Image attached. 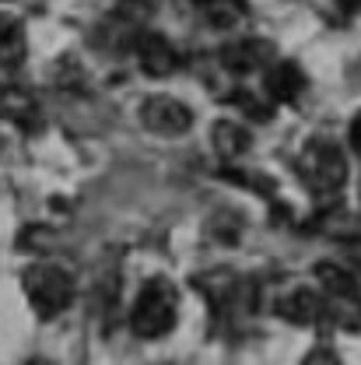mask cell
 Segmentation results:
<instances>
[{
    "mask_svg": "<svg viewBox=\"0 0 361 365\" xmlns=\"http://www.w3.org/2000/svg\"><path fill=\"white\" fill-rule=\"evenodd\" d=\"M200 11L214 29H235V25L246 21V4L242 0H200Z\"/></svg>",
    "mask_w": 361,
    "mask_h": 365,
    "instance_id": "cell-13",
    "label": "cell"
},
{
    "mask_svg": "<svg viewBox=\"0 0 361 365\" xmlns=\"http://www.w3.org/2000/svg\"><path fill=\"white\" fill-rule=\"evenodd\" d=\"M316 277H319V284H323L326 295H351V292H358L355 274H347L344 267H337V264H319Z\"/></svg>",
    "mask_w": 361,
    "mask_h": 365,
    "instance_id": "cell-14",
    "label": "cell"
},
{
    "mask_svg": "<svg viewBox=\"0 0 361 365\" xmlns=\"http://www.w3.org/2000/svg\"><path fill=\"white\" fill-rule=\"evenodd\" d=\"M231 102H235L246 116H253V120H271V106H267L260 95H253V91H235Z\"/></svg>",
    "mask_w": 361,
    "mask_h": 365,
    "instance_id": "cell-15",
    "label": "cell"
},
{
    "mask_svg": "<svg viewBox=\"0 0 361 365\" xmlns=\"http://www.w3.org/2000/svg\"><path fill=\"white\" fill-rule=\"evenodd\" d=\"M333 4H337V7L344 11V14H355V11L361 7V0H333Z\"/></svg>",
    "mask_w": 361,
    "mask_h": 365,
    "instance_id": "cell-18",
    "label": "cell"
},
{
    "mask_svg": "<svg viewBox=\"0 0 361 365\" xmlns=\"http://www.w3.org/2000/svg\"><path fill=\"white\" fill-rule=\"evenodd\" d=\"M25 295L39 317H60L74 302V277L56 264H36L25 271Z\"/></svg>",
    "mask_w": 361,
    "mask_h": 365,
    "instance_id": "cell-2",
    "label": "cell"
},
{
    "mask_svg": "<svg viewBox=\"0 0 361 365\" xmlns=\"http://www.w3.org/2000/svg\"><path fill=\"white\" fill-rule=\"evenodd\" d=\"M351 148L361 155V113L355 116V123H351Z\"/></svg>",
    "mask_w": 361,
    "mask_h": 365,
    "instance_id": "cell-17",
    "label": "cell"
},
{
    "mask_svg": "<svg viewBox=\"0 0 361 365\" xmlns=\"http://www.w3.org/2000/svg\"><path fill=\"white\" fill-rule=\"evenodd\" d=\"M271 56V46L260 43V39H242V43H231L221 49V63L231 74H249V71H260Z\"/></svg>",
    "mask_w": 361,
    "mask_h": 365,
    "instance_id": "cell-8",
    "label": "cell"
},
{
    "mask_svg": "<svg viewBox=\"0 0 361 365\" xmlns=\"http://www.w3.org/2000/svg\"><path fill=\"white\" fill-rule=\"evenodd\" d=\"M302 365H340V359H337L330 348H313V351L305 355V362Z\"/></svg>",
    "mask_w": 361,
    "mask_h": 365,
    "instance_id": "cell-16",
    "label": "cell"
},
{
    "mask_svg": "<svg viewBox=\"0 0 361 365\" xmlns=\"http://www.w3.org/2000/svg\"><path fill=\"white\" fill-rule=\"evenodd\" d=\"M176 309H179V299H176V288L162 277L147 281L140 288L134 302V313H130V327H134L137 337L144 341H155V337H165L172 327H176Z\"/></svg>",
    "mask_w": 361,
    "mask_h": 365,
    "instance_id": "cell-1",
    "label": "cell"
},
{
    "mask_svg": "<svg viewBox=\"0 0 361 365\" xmlns=\"http://www.w3.org/2000/svg\"><path fill=\"white\" fill-rule=\"evenodd\" d=\"M25 60V32L11 14H0V63L18 67Z\"/></svg>",
    "mask_w": 361,
    "mask_h": 365,
    "instance_id": "cell-12",
    "label": "cell"
},
{
    "mask_svg": "<svg viewBox=\"0 0 361 365\" xmlns=\"http://www.w3.org/2000/svg\"><path fill=\"white\" fill-rule=\"evenodd\" d=\"M326 319H333L340 330L358 334L361 330V295L358 292H351V295H326Z\"/></svg>",
    "mask_w": 361,
    "mask_h": 365,
    "instance_id": "cell-11",
    "label": "cell"
},
{
    "mask_svg": "<svg viewBox=\"0 0 361 365\" xmlns=\"http://www.w3.org/2000/svg\"><path fill=\"white\" fill-rule=\"evenodd\" d=\"M302 176L305 182L323 193V197H330V193H337L344 180H347V158H344V151H340V144H333V140H309L305 144V151H302Z\"/></svg>",
    "mask_w": 361,
    "mask_h": 365,
    "instance_id": "cell-3",
    "label": "cell"
},
{
    "mask_svg": "<svg viewBox=\"0 0 361 365\" xmlns=\"http://www.w3.org/2000/svg\"><path fill=\"white\" fill-rule=\"evenodd\" d=\"M277 313H281V319H288L295 327H309V323L326 317V299L319 292H313V288H295V292H288L281 299Z\"/></svg>",
    "mask_w": 361,
    "mask_h": 365,
    "instance_id": "cell-6",
    "label": "cell"
},
{
    "mask_svg": "<svg viewBox=\"0 0 361 365\" xmlns=\"http://www.w3.org/2000/svg\"><path fill=\"white\" fill-rule=\"evenodd\" d=\"M140 120H144L147 130H155V134H162V137H179L193 127L189 106H182L179 98H172V95H155V98H147V102L140 106Z\"/></svg>",
    "mask_w": 361,
    "mask_h": 365,
    "instance_id": "cell-4",
    "label": "cell"
},
{
    "mask_svg": "<svg viewBox=\"0 0 361 365\" xmlns=\"http://www.w3.org/2000/svg\"><path fill=\"white\" fill-rule=\"evenodd\" d=\"M211 144H214V151L221 158L231 162V158H239V155L249 151V130L242 123H235V120H218L214 130H211Z\"/></svg>",
    "mask_w": 361,
    "mask_h": 365,
    "instance_id": "cell-10",
    "label": "cell"
},
{
    "mask_svg": "<svg viewBox=\"0 0 361 365\" xmlns=\"http://www.w3.org/2000/svg\"><path fill=\"white\" fill-rule=\"evenodd\" d=\"M302 91H305V74H302L298 63L277 60L271 71H267V95H271L273 102H295Z\"/></svg>",
    "mask_w": 361,
    "mask_h": 365,
    "instance_id": "cell-7",
    "label": "cell"
},
{
    "mask_svg": "<svg viewBox=\"0 0 361 365\" xmlns=\"http://www.w3.org/2000/svg\"><path fill=\"white\" fill-rule=\"evenodd\" d=\"M134 53H137L140 71H144L147 78H169V74L179 67L176 46L169 43L162 32H151V29H140V32H137Z\"/></svg>",
    "mask_w": 361,
    "mask_h": 365,
    "instance_id": "cell-5",
    "label": "cell"
},
{
    "mask_svg": "<svg viewBox=\"0 0 361 365\" xmlns=\"http://www.w3.org/2000/svg\"><path fill=\"white\" fill-rule=\"evenodd\" d=\"M4 116L11 123H18L21 130H39L43 127V116H39V106L28 91H18V88H4Z\"/></svg>",
    "mask_w": 361,
    "mask_h": 365,
    "instance_id": "cell-9",
    "label": "cell"
}]
</instances>
